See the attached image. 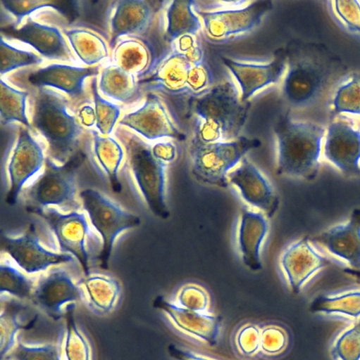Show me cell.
Wrapping results in <instances>:
<instances>
[{
    "label": "cell",
    "mask_w": 360,
    "mask_h": 360,
    "mask_svg": "<svg viewBox=\"0 0 360 360\" xmlns=\"http://www.w3.org/2000/svg\"><path fill=\"white\" fill-rule=\"evenodd\" d=\"M81 123L86 127H92L96 122L95 110L90 105H85L78 111Z\"/></svg>",
    "instance_id": "cell-51"
},
{
    "label": "cell",
    "mask_w": 360,
    "mask_h": 360,
    "mask_svg": "<svg viewBox=\"0 0 360 360\" xmlns=\"http://www.w3.org/2000/svg\"><path fill=\"white\" fill-rule=\"evenodd\" d=\"M1 243L3 250L28 274L45 271L50 266L73 260L69 254L52 252L42 246L32 224L19 237L1 234Z\"/></svg>",
    "instance_id": "cell-10"
},
{
    "label": "cell",
    "mask_w": 360,
    "mask_h": 360,
    "mask_svg": "<svg viewBox=\"0 0 360 360\" xmlns=\"http://www.w3.org/2000/svg\"><path fill=\"white\" fill-rule=\"evenodd\" d=\"M343 271L345 274L354 277L356 279V281L360 283V269H356L349 267L345 269Z\"/></svg>",
    "instance_id": "cell-52"
},
{
    "label": "cell",
    "mask_w": 360,
    "mask_h": 360,
    "mask_svg": "<svg viewBox=\"0 0 360 360\" xmlns=\"http://www.w3.org/2000/svg\"><path fill=\"white\" fill-rule=\"evenodd\" d=\"M63 312L66 334L64 354L66 360H91L90 349L85 337L79 330L75 319V303L66 306Z\"/></svg>",
    "instance_id": "cell-34"
},
{
    "label": "cell",
    "mask_w": 360,
    "mask_h": 360,
    "mask_svg": "<svg viewBox=\"0 0 360 360\" xmlns=\"http://www.w3.org/2000/svg\"><path fill=\"white\" fill-rule=\"evenodd\" d=\"M259 339L258 330L254 326H249L241 331L238 337V344L244 353L250 354L257 349Z\"/></svg>",
    "instance_id": "cell-48"
},
{
    "label": "cell",
    "mask_w": 360,
    "mask_h": 360,
    "mask_svg": "<svg viewBox=\"0 0 360 360\" xmlns=\"http://www.w3.org/2000/svg\"><path fill=\"white\" fill-rule=\"evenodd\" d=\"M115 4L114 1H76V14L72 23L106 37Z\"/></svg>",
    "instance_id": "cell-30"
},
{
    "label": "cell",
    "mask_w": 360,
    "mask_h": 360,
    "mask_svg": "<svg viewBox=\"0 0 360 360\" xmlns=\"http://www.w3.org/2000/svg\"><path fill=\"white\" fill-rule=\"evenodd\" d=\"M82 293L70 276L60 268L51 269L42 276L34 288L31 300L38 307L54 320L62 316L66 304L80 300Z\"/></svg>",
    "instance_id": "cell-13"
},
{
    "label": "cell",
    "mask_w": 360,
    "mask_h": 360,
    "mask_svg": "<svg viewBox=\"0 0 360 360\" xmlns=\"http://www.w3.org/2000/svg\"><path fill=\"white\" fill-rule=\"evenodd\" d=\"M208 301L206 292L195 285L184 286L178 295V302L182 307L195 311L205 310Z\"/></svg>",
    "instance_id": "cell-43"
},
{
    "label": "cell",
    "mask_w": 360,
    "mask_h": 360,
    "mask_svg": "<svg viewBox=\"0 0 360 360\" xmlns=\"http://www.w3.org/2000/svg\"><path fill=\"white\" fill-rule=\"evenodd\" d=\"M229 184L235 186L250 205L272 218L279 208L280 199L262 172L246 157L228 174Z\"/></svg>",
    "instance_id": "cell-11"
},
{
    "label": "cell",
    "mask_w": 360,
    "mask_h": 360,
    "mask_svg": "<svg viewBox=\"0 0 360 360\" xmlns=\"http://www.w3.org/2000/svg\"><path fill=\"white\" fill-rule=\"evenodd\" d=\"M126 148L132 175L148 208L156 217L168 219L170 212L166 200L167 163L156 158L152 147L136 135L130 137Z\"/></svg>",
    "instance_id": "cell-6"
},
{
    "label": "cell",
    "mask_w": 360,
    "mask_h": 360,
    "mask_svg": "<svg viewBox=\"0 0 360 360\" xmlns=\"http://www.w3.org/2000/svg\"><path fill=\"white\" fill-rule=\"evenodd\" d=\"M324 155L345 175L360 174V131L342 122L330 124L325 138Z\"/></svg>",
    "instance_id": "cell-15"
},
{
    "label": "cell",
    "mask_w": 360,
    "mask_h": 360,
    "mask_svg": "<svg viewBox=\"0 0 360 360\" xmlns=\"http://www.w3.org/2000/svg\"><path fill=\"white\" fill-rule=\"evenodd\" d=\"M153 305L165 312L182 330L209 345L216 343L221 328L218 317L175 305L160 295L154 299Z\"/></svg>",
    "instance_id": "cell-20"
},
{
    "label": "cell",
    "mask_w": 360,
    "mask_h": 360,
    "mask_svg": "<svg viewBox=\"0 0 360 360\" xmlns=\"http://www.w3.org/2000/svg\"><path fill=\"white\" fill-rule=\"evenodd\" d=\"M99 88L104 95L124 103L134 101L138 94L135 75L115 64L102 70Z\"/></svg>",
    "instance_id": "cell-28"
},
{
    "label": "cell",
    "mask_w": 360,
    "mask_h": 360,
    "mask_svg": "<svg viewBox=\"0 0 360 360\" xmlns=\"http://www.w3.org/2000/svg\"><path fill=\"white\" fill-rule=\"evenodd\" d=\"M221 60L237 81L243 103L258 90L278 82L285 69V59L283 56L266 64L242 63L224 56Z\"/></svg>",
    "instance_id": "cell-19"
},
{
    "label": "cell",
    "mask_w": 360,
    "mask_h": 360,
    "mask_svg": "<svg viewBox=\"0 0 360 360\" xmlns=\"http://www.w3.org/2000/svg\"><path fill=\"white\" fill-rule=\"evenodd\" d=\"M333 354L338 360H360V322L338 338L333 346Z\"/></svg>",
    "instance_id": "cell-41"
},
{
    "label": "cell",
    "mask_w": 360,
    "mask_h": 360,
    "mask_svg": "<svg viewBox=\"0 0 360 360\" xmlns=\"http://www.w3.org/2000/svg\"><path fill=\"white\" fill-rule=\"evenodd\" d=\"M2 7L11 13L17 18V24L21 22L22 19L30 15L32 12L43 7H54V1H1Z\"/></svg>",
    "instance_id": "cell-44"
},
{
    "label": "cell",
    "mask_w": 360,
    "mask_h": 360,
    "mask_svg": "<svg viewBox=\"0 0 360 360\" xmlns=\"http://www.w3.org/2000/svg\"><path fill=\"white\" fill-rule=\"evenodd\" d=\"M44 162L43 151L39 143L27 129L21 130L8 165L10 181L6 197L8 205H13L16 202L23 185L41 169Z\"/></svg>",
    "instance_id": "cell-14"
},
{
    "label": "cell",
    "mask_w": 360,
    "mask_h": 360,
    "mask_svg": "<svg viewBox=\"0 0 360 360\" xmlns=\"http://www.w3.org/2000/svg\"><path fill=\"white\" fill-rule=\"evenodd\" d=\"M93 68L51 64L31 74L29 82L39 87L51 86L70 96L82 94L85 79L94 74Z\"/></svg>",
    "instance_id": "cell-23"
},
{
    "label": "cell",
    "mask_w": 360,
    "mask_h": 360,
    "mask_svg": "<svg viewBox=\"0 0 360 360\" xmlns=\"http://www.w3.org/2000/svg\"><path fill=\"white\" fill-rule=\"evenodd\" d=\"M309 311L314 313L342 314L352 317L360 316V290L337 296L320 295L311 302Z\"/></svg>",
    "instance_id": "cell-33"
},
{
    "label": "cell",
    "mask_w": 360,
    "mask_h": 360,
    "mask_svg": "<svg viewBox=\"0 0 360 360\" xmlns=\"http://www.w3.org/2000/svg\"><path fill=\"white\" fill-rule=\"evenodd\" d=\"M321 82V72L312 64L306 62L293 64L284 79V96L293 105H304L317 94Z\"/></svg>",
    "instance_id": "cell-24"
},
{
    "label": "cell",
    "mask_w": 360,
    "mask_h": 360,
    "mask_svg": "<svg viewBox=\"0 0 360 360\" xmlns=\"http://www.w3.org/2000/svg\"><path fill=\"white\" fill-rule=\"evenodd\" d=\"M42 61V58L36 53L13 46L1 36V75L23 66L39 64Z\"/></svg>",
    "instance_id": "cell-39"
},
{
    "label": "cell",
    "mask_w": 360,
    "mask_h": 360,
    "mask_svg": "<svg viewBox=\"0 0 360 360\" xmlns=\"http://www.w3.org/2000/svg\"><path fill=\"white\" fill-rule=\"evenodd\" d=\"M94 153L101 167L106 173L112 190L119 193L122 186L118 176V170L123 157L119 143L111 137H103L93 131Z\"/></svg>",
    "instance_id": "cell-31"
},
{
    "label": "cell",
    "mask_w": 360,
    "mask_h": 360,
    "mask_svg": "<svg viewBox=\"0 0 360 360\" xmlns=\"http://www.w3.org/2000/svg\"><path fill=\"white\" fill-rule=\"evenodd\" d=\"M261 342L263 350L270 353H276L285 347L287 338L280 329L270 328L263 331Z\"/></svg>",
    "instance_id": "cell-47"
},
{
    "label": "cell",
    "mask_w": 360,
    "mask_h": 360,
    "mask_svg": "<svg viewBox=\"0 0 360 360\" xmlns=\"http://www.w3.org/2000/svg\"><path fill=\"white\" fill-rule=\"evenodd\" d=\"M120 124L151 141L167 137L183 141L186 138L173 122L162 101L152 93L147 96L141 108L125 115Z\"/></svg>",
    "instance_id": "cell-12"
},
{
    "label": "cell",
    "mask_w": 360,
    "mask_h": 360,
    "mask_svg": "<svg viewBox=\"0 0 360 360\" xmlns=\"http://www.w3.org/2000/svg\"><path fill=\"white\" fill-rule=\"evenodd\" d=\"M168 351L170 356L176 360H212L189 351L182 349L175 345H170Z\"/></svg>",
    "instance_id": "cell-50"
},
{
    "label": "cell",
    "mask_w": 360,
    "mask_h": 360,
    "mask_svg": "<svg viewBox=\"0 0 360 360\" xmlns=\"http://www.w3.org/2000/svg\"><path fill=\"white\" fill-rule=\"evenodd\" d=\"M333 108L337 113L360 115V75H353L338 89Z\"/></svg>",
    "instance_id": "cell-38"
},
{
    "label": "cell",
    "mask_w": 360,
    "mask_h": 360,
    "mask_svg": "<svg viewBox=\"0 0 360 360\" xmlns=\"http://www.w3.org/2000/svg\"><path fill=\"white\" fill-rule=\"evenodd\" d=\"M21 308L18 306L11 305L1 311L0 316V338H1V359L13 349L16 342L15 335L23 328H27L28 325H23L19 320Z\"/></svg>",
    "instance_id": "cell-37"
},
{
    "label": "cell",
    "mask_w": 360,
    "mask_h": 360,
    "mask_svg": "<svg viewBox=\"0 0 360 360\" xmlns=\"http://www.w3.org/2000/svg\"><path fill=\"white\" fill-rule=\"evenodd\" d=\"M27 93L15 89L1 80V115L2 124L18 121L30 127L25 112Z\"/></svg>",
    "instance_id": "cell-35"
},
{
    "label": "cell",
    "mask_w": 360,
    "mask_h": 360,
    "mask_svg": "<svg viewBox=\"0 0 360 360\" xmlns=\"http://www.w3.org/2000/svg\"><path fill=\"white\" fill-rule=\"evenodd\" d=\"M310 241L344 259L351 268L360 269V208L352 210L345 224L334 226L310 238Z\"/></svg>",
    "instance_id": "cell-18"
},
{
    "label": "cell",
    "mask_w": 360,
    "mask_h": 360,
    "mask_svg": "<svg viewBox=\"0 0 360 360\" xmlns=\"http://www.w3.org/2000/svg\"><path fill=\"white\" fill-rule=\"evenodd\" d=\"M261 145L257 139L239 136L233 140L204 143L197 139L190 146L191 173L199 183L226 188L228 174L251 150Z\"/></svg>",
    "instance_id": "cell-4"
},
{
    "label": "cell",
    "mask_w": 360,
    "mask_h": 360,
    "mask_svg": "<svg viewBox=\"0 0 360 360\" xmlns=\"http://www.w3.org/2000/svg\"><path fill=\"white\" fill-rule=\"evenodd\" d=\"M239 98L235 84L219 83L199 95L194 102V113L202 122L197 139L211 143L233 140L244 122L247 108Z\"/></svg>",
    "instance_id": "cell-2"
},
{
    "label": "cell",
    "mask_w": 360,
    "mask_h": 360,
    "mask_svg": "<svg viewBox=\"0 0 360 360\" xmlns=\"http://www.w3.org/2000/svg\"><path fill=\"white\" fill-rule=\"evenodd\" d=\"M33 282L8 262L0 267V291L19 299H30L34 290Z\"/></svg>",
    "instance_id": "cell-36"
},
{
    "label": "cell",
    "mask_w": 360,
    "mask_h": 360,
    "mask_svg": "<svg viewBox=\"0 0 360 360\" xmlns=\"http://www.w3.org/2000/svg\"><path fill=\"white\" fill-rule=\"evenodd\" d=\"M85 158L81 150L61 165L47 158L43 174L25 192L27 211L32 213L53 206L77 211L80 205L76 198L75 174Z\"/></svg>",
    "instance_id": "cell-3"
},
{
    "label": "cell",
    "mask_w": 360,
    "mask_h": 360,
    "mask_svg": "<svg viewBox=\"0 0 360 360\" xmlns=\"http://www.w3.org/2000/svg\"><path fill=\"white\" fill-rule=\"evenodd\" d=\"M337 14L349 27L360 32V4L356 1L333 2Z\"/></svg>",
    "instance_id": "cell-46"
},
{
    "label": "cell",
    "mask_w": 360,
    "mask_h": 360,
    "mask_svg": "<svg viewBox=\"0 0 360 360\" xmlns=\"http://www.w3.org/2000/svg\"><path fill=\"white\" fill-rule=\"evenodd\" d=\"M194 65L187 56L173 49L152 72L147 81L148 87L170 94L190 93L189 77Z\"/></svg>",
    "instance_id": "cell-22"
},
{
    "label": "cell",
    "mask_w": 360,
    "mask_h": 360,
    "mask_svg": "<svg viewBox=\"0 0 360 360\" xmlns=\"http://www.w3.org/2000/svg\"><path fill=\"white\" fill-rule=\"evenodd\" d=\"M274 133L278 145L276 174L315 179L320 168L324 129L283 116L275 124Z\"/></svg>",
    "instance_id": "cell-1"
},
{
    "label": "cell",
    "mask_w": 360,
    "mask_h": 360,
    "mask_svg": "<svg viewBox=\"0 0 360 360\" xmlns=\"http://www.w3.org/2000/svg\"><path fill=\"white\" fill-rule=\"evenodd\" d=\"M79 195L92 224L101 236L103 245L99 259L100 266L106 269L116 237L123 231L138 226L141 219L95 189H85Z\"/></svg>",
    "instance_id": "cell-7"
},
{
    "label": "cell",
    "mask_w": 360,
    "mask_h": 360,
    "mask_svg": "<svg viewBox=\"0 0 360 360\" xmlns=\"http://www.w3.org/2000/svg\"><path fill=\"white\" fill-rule=\"evenodd\" d=\"M265 214L243 207L240 212L237 243L243 264L252 271L262 269L261 244L268 233Z\"/></svg>",
    "instance_id": "cell-21"
},
{
    "label": "cell",
    "mask_w": 360,
    "mask_h": 360,
    "mask_svg": "<svg viewBox=\"0 0 360 360\" xmlns=\"http://www.w3.org/2000/svg\"><path fill=\"white\" fill-rule=\"evenodd\" d=\"M173 49L187 56L192 63L199 64L204 62V53L197 35H185L172 44Z\"/></svg>",
    "instance_id": "cell-45"
},
{
    "label": "cell",
    "mask_w": 360,
    "mask_h": 360,
    "mask_svg": "<svg viewBox=\"0 0 360 360\" xmlns=\"http://www.w3.org/2000/svg\"><path fill=\"white\" fill-rule=\"evenodd\" d=\"M33 122L47 141L52 158L61 165L65 163L73 154L82 128L68 112L61 96L41 87L35 102Z\"/></svg>",
    "instance_id": "cell-5"
},
{
    "label": "cell",
    "mask_w": 360,
    "mask_h": 360,
    "mask_svg": "<svg viewBox=\"0 0 360 360\" xmlns=\"http://www.w3.org/2000/svg\"><path fill=\"white\" fill-rule=\"evenodd\" d=\"M113 56L115 65L138 76L151 73L162 59L156 57L154 46L142 39L120 41Z\"/></svg>",
    "instance_id": "cell-26"
},
{
    "label": "cell",
    "mask_w": 360,
    "mask_h": 360,
    "mask_svg": "<svg viewBox=\"0 0 360 360\" xmlns=\"http://www.w3.org/2000/svg\"><path fill=\"white\" fill-rule=\"evenodd\" d=\"M90 307L99 314L109 313L120 293V285L114 278L105 276H87L82 280Z\"/></svg>",
    "instance_id": "cell-29"
},
{
    "label": "cell",
    "mask_w": 360,
    "mask_h": 360,
    "mask_svg": "<svg viewBox=\"0 0 360 360\" xmlns=\"http://www.w3.org/2000/svg\"><path fill=\"white\" fill-rule=\"evenodd\" d=\"M154 156L161 161L168 163L175 160L176 148L170 142H159L152 146Z\"/></svg>",
    "instance_id": "cell-49"
},
{
    "label": "cell",
    "mask_w": 360,
    "mask_h": 360,
    "mask_svg": "<svg viewBox=\"0 0 360 360\" xmlns=\"http://www.w3.org/2000/svg\"><path fill=\"white\" fill-rule=\"evenodd\" d=\"M4 33L30 45L47 58L75 61L65 39L56 27L38 22L29 18L20 28L9 26L6 27Z\"/></svg>",
    "instance_id": "cell-16"
},
{
    "label": "cell",
    "mask_w": 360,
    "mask_h": 360,
    "mask_svg": "<svg viewBox=\"0 0 360 360\" xmlns=\"http://www.w3.org/2000/svg\"><path fill=\"white\" fill-rule=\"evenodd\" d=\"M195 1L175 0L170 2L166 11V39L174 42L185 35H197L201 28L199 17L193 11Z\"/></svg>",
    "instance_id": "cell-27"
},
{
    "label": "cell",
    "mask_w": 360,
    "mask_h": 360,
    "mask_svg": "<svg viewBox=\"0 0 360 360\" xmlns=\"http://www.w3.org/2000/svg\"><path fill=\"white\" fill-rule=\"evenodd\" d=\"M42 218L55 235L61 251L70 252L80 263L86 276L89 275L88 254L85 238L88 224L85 216L77 211L64 214L54 207H47L32 212Z\"/></svg>",
    "instance_id": "cell-9"
},
{
    "label": "cell",
    "mask_w": 360,
    "mask_h": 360,
    "mask_svg": "<svg viewBox=\"0 0 360 360\" xmlns=\"http://www.w3.org/2000/svg\"><path fill=\"white\" fill-rule=\"evenodd\" d=\"M153 10L149 1L123 0L116 1L110 20L111 42L120 37L142 32L150 22Z\"/></svg>",
    "instance_id": "cell-25"
},
{
    "label": "cell",
    "mask_w": 360,
    "mask_h": 360,
    "mask_svg": "<svg viewBox=\"0 0 360 360\" xmlns=\"http://www.w3.org/2000/svg\"><path fill=\"white\" fill-rule=\"evenodd\" d=\"M310 238L304 236L291 244L283 253L281 266L292 291L297 294L305 282L317 271L328 266L330 261L311 245Z\"/></svg>",
    "instance_id": "cell-17"
},
{
    "label": "cell",
    "mask_w": 360,
    "mask_h": 360,
    "mask_svg": "<svg viewBox=\"0 0 360 360\" xmlns=\"http://www.w3.org/2000/svg\"><path fill=\"white\" fill-rule=\"evenodd\" d=\"M6 359L13 360H61L58 349L54 344L27 345L18 341L16 347Z\"/></svg>",
    "instance_id": "cell-42"
},
{
    "label": "cell",
    "mask_w": 360,
    "mask_h": 360,
    "mask_svg": "<svg viewBox=\"0 0 360 360\" xmlns=\"http://www.w3.org/2000/svg\"><path fill=\"white\" fill-rule=\"evenodd\" d=\"M94 102L96 125L100 133L108 135L112 131L120 114L118 105L103 98L97 91V80L92 82Z\"/></svg>",
    "instance_id": "cell-40"
},
{
    "label": "cell",
    "mask_w": 360,
    "mask_h": 360,
    "mask_svg": "<svg viewBox=\"0 0 360 360\" xmlns=\"http://www.w3.org/2000/svg\"><path fill=\"white\" fill-rule=\"evenodd\" d=\"M268 0L250 2L244 7L215 11L197 10L207 35L215 39H222L231 36L247 32L256 27L263 17L273 8Z\"/></svg>",
    "instance_id": "cell-8"
},
{
    "label": "cell",
    "mask_w": 360,
    "mask_h": 360,
    "mask_svg": "<svg viewBox=\"0 0 360 360\" xmlns=\"http://www.w3.org/2000/svg\"><path fill=\"white\" fill-rule=\"evenodd\" d=\"M74 52L84 63L93 65L108 55L103 39L97 34L82 28L64 31Z\"/></svg>",
    "instance_id": "cell-32"
}]
</instances>
